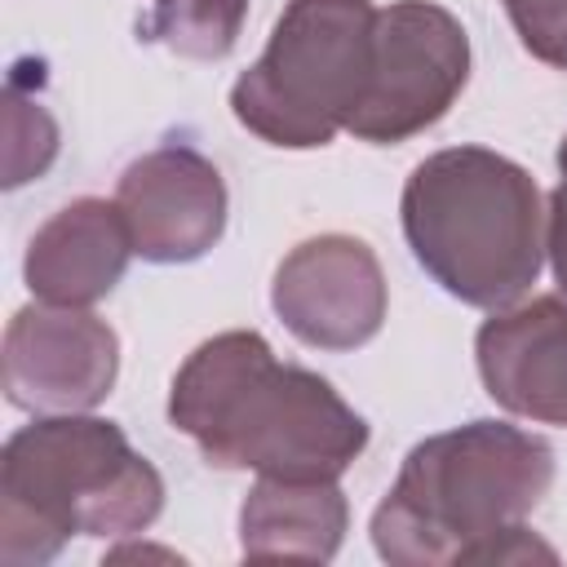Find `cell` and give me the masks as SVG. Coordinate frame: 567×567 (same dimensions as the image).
<instances>
[{
  "mask_svg": "<svg viewBox=\"0 0 567 567\" xmlns=\"http://www.w3.org/2000/svg\"><path fill=\"white\" fill-rule=\"evenodd\" d=\"M133 235L120 204L111 199H71L62 204L27 244L22 275L40 301L53 306H93L128 270Z\"/></svg>",
  "mask_w": 567,
  "mask_h": 567,
  "instance_id": "obj_11",
  "label": "cell"
},
{
  "mask_svg": "<svg viewBox=\"0 0 567 567\" xmlns=\"http://www.w3.org/2000/svg\"><path fill=\"white\" fill-rule=\"evenodd\" d=\"M372 27V0H288L261 58L230 89L235 120L284 151L328 146L368 93Z\"/></svg>",
  "mask_w": 567,
  "mask_h": 567,
  "instance_id": "obj_5",
  "label": "cell"
},
{
  "mask_svg": "<svg viewBox=\"0 0 567 567\" xmlns=\"http://www.w3.org/2000/svg\"><path fill=\"white\" fill-rule=\"evenodd\" d=\"M554 487V447L509 421H470L421 439L372 514V545L394 567L554 563L527 514Z\"/></svg>",
  "mask_w": 567,
  "mask_h": 567,
  "instance_id": "obj_1",
  "label": "cell"
},
{
  "mask_svg": "<svg viewBox=\"0 0 567 567\" xmlns=\"http://www.w3.org/2000/svg\"><path fill=\"white\" fill-rule=\"evenodd\" d=\"M270 306L297 341L315 350H359L381 332L390 288L363 239L319 235L279 261Z\"/></svg>",
  "mask_w": 567,
  "mask_h": 567,
  "instance_id": "obj_8",
  "label": "cell"
},
{
  "mask_svg": "<svg viewBox=\"0 0 567 567\" xmlns=\"http://www.w3.org/2000/svg\"><path fill=\"white\" fill-rule=\"evenodd\" d=\"M523 49L545 66L567 71V0H501Z\"/></svg>",
  "mask_w": 567,
  "mask_h": 567,
  "instance_id": "obj_15",
  "label": "cell"
},
{
  "mask_svg": "<svg viewBox=\"0 0 567 567\" xmlns=\"http://www.w3.org/2000/svg\"><path fill=\"white\" fill-rule=\"evenodd\" d=\"M558 173H563V182H567V133H563V142H558Z\"/></svg>",
  "mask_w": 567,
  "mask_h": 567,
  "instance_id": "obj_17",
  "label": "cell"
},
{
  "mask_svg": "<svg viewBox=\"0 0 567 567\" xmlns=\"http://www.w3.org/2000/svg\"><path fill=\"white\" fill-rule=\"evenodd\" d=\"M350 505L337 478L257 474L239 505V554L248 563H332L346 540Z\"/></svg>",
  "mask_w": 567,
  "mask_h": 567,
  "instance_id": "obj_12",
  "label": "cell"
},
{
  "mask_svg": "<svg viewBox=\"0 0 567 567\" xmlns=\"http://www.w3.org/2000/svg\"><path fill=\"white\" fill-rule=\"evenodd\" d=\"M115 204L133 252L155 266L199 261L226 230V182L213 159L182 142L137 155L115 182Z\"/></svg>",
  "mask_w": 567,
  "mask_h": 567,
  "instance_id": "obj_9",
  "label": "cell"
},
{
  "mask_svg": "<svg viewBox=\"0 0 567 567\" xmlns=\"http://www.w3.org/2000/svg\"><path fill=\"white\" fill-rule=\"evenodd\" d=\"M470 80V35L434 0L377 9L368 93L346 133L372 146L408 142L439 124Z\"/></svg>",
  "mask_w": 567,
  "mask_h": 567,
  "instance_id": "obj_6",
  "label": "cell"
},
{
  "mask_svg": "<svg viewBox=\"0 0 567 567\" xmlns=\"http://www.w3.org/2000/svg\"><path fill=\"white\" fill-rule=\"evenodd\" d=\"M168 421L217 470L341 478L368 447V421L310 368L279 363L252 328L217 332L173 377Z\"/></svg>",
  "mask_w": 567,
  "mask_h": 567,
  "instance_id": "obj_2",
  "label": "cell"
},
{
  "mask_svg": "<svg viewBox=\"0 0 567 567\" xmlns=\"http://www.w3.org/2000/svg\"><path fill=\"white\" fill-rule=\"evenodd\" d=\"M58 155V124L53 115L27 97L22 75L9 80L4 89V186H22L31 177H40Z\"/></svg>",
  "mask_w": 567,
  "mask_h": 567,
  "instance_id": "obj_14",
  "label": "cell"
},
{
  "mask_svg": "<svg viewBox=\"0 0 567 567\" xmlns=\"http://www.w3.org/2000/svg\"><path fill=\"white\" fill-rule=\"evenodd\" d=\"M248 0H151L137 35L190 62H221L244 31Z\"/></svg>",
  "mask_w": 567,
  "mask_h": 567,
  "instance_id": "obj_13",
  "label": "cell"
},
{
  "mask_svg": "<svg viewBox=\"0 0 567 567\" xmlns=\"http://www.w3.org/2000/svg\"><path fill=\"white\" fill-rule=\"evenodd\" d=\"M483 390L514 416L567 430V301L532 297L492 310L474 337Z\"/></svg>",
  "mask_w": 567,
  "mask_h": 567,
  "instance_id": "obj_10",
  "label": "cell"
},
{
  "mask_svg": "<svg viewBox=\"0 0 567 567\" xmlns=\"http://www.w3.org/2000/svg\"><path fill=\"white\" fill-rule=\"evenodd\" d=\"M164 509L159 470L115 421L58 412L0 452V563L40 567L71 536H137Z\"/></svg>",
  "mask_w": 567,
  "mask_h": 567,
  "instance_id": "obj_3",
  "label": "cell"
},
{
  "mask_svg": "<svg viewBox=\"0 0 567 567\" xmlns=\"http://www.w3.org/2000/svg\"><path fill=\"white\" fill-rule=\"evenodd\" d=\"M120 372V337L84 306L35 301L4 328L0 381L4 399L22 412L58 416L97 408Z\"/></svg>",
  "mask_w": 567,
  "mask_h": 567,
  "instance_id": "obj_7",
  "label": "cell"
},
{
  "mask_svg": "<svg viewBox=\"0 0 567 567\" xmlns=\"http://www.w3.org/2000/svg\"><path fill=\"white\" fill-rule=\"evenodd\" d=\"M545 252H549L558 288L567 297V182H558V190L549 195V208H545Z\"/></svg>",
  "mask_w": 567,
  "mask_h": 567,
  "instance_id": "obj_16",
  "label": "cell"
},
{
  "mask_svg": "<svg viewBox=\"0 0 567 567\" xmlns=\"http://www.w3.org/2000/svg\"><path fill=\"white\" fill-rule=\"evenodd\" d=\"M403 235L416 266L456 301L514 306L545 261V199L536 177L487 146L425 155L403 186Z\"/></svg>",
  "mask_w": 567,
  "mask_h": 567,
  "instance_id": "obj_4",
  "label": "cell"
}]
</instances>
